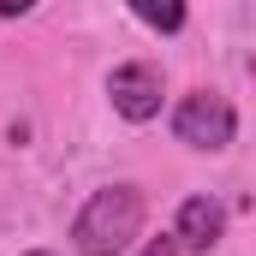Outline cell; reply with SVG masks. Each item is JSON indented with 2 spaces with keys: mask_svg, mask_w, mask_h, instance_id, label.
<instances>
[{
  "mask_svg": "<svg viewBox=\"0 0 256 256\" xmlns=\"http://www.w3.org/2000/svg\"><path fill=\"white\" fill-rule=\"evenodd\" d=\"M108 96H114V114H120V120L149 126V120L161 114V72L149 60H131V66H120V72L108 78Z\"/></svg>",
  "mask_w": 256,
  "mask_h": 256,
  "instance_id": "obj_3",
  "label": "cell"
},
{
  "mask_svg": "<svg viewBox=\"0 0 256 256\" xmlns=\"http://www.w3.org/2000/svg\"><path fill=\"white\" fill-rule=\"evenodd\" d=\"M220 232H226V208L214 202V196H191L185 208H179V226H173V238H179V250H214L220 244Z\"/></svg>",
  "mask_w": 256,
  "mask_h": 256,
  "instance_id": "obj_4",
  "label": "cell"
},
{
  "mask_svg": "<svg viewBox=\"0 0 256 256\" xmlns=\"http://www.w3.org/2000/svg\"><path fill=\"white\" fill-rule=\"evenodd\" d=\"M30 6H36V0H0V18H24Z\"/></svg>",
  "mask_w": 256,
  "mask_h": 256,
  "instance_id": "obj_7",
  "label": "cell"
},
{
  "mask_svg": "<svg viewBox=\"0 0 256 256\" xmlns=\"http://www.w3.org/2000/svg\"><path fill=\"white\" fill-rule=\"evenodd\" d=\"M143 232V191L137 185H102L78 208L72 220V244L84 256H126Z\"/></svg>",
  "mask_w": 256,
  "mask_h": 256,
  "instance_id": "obj_1",
  "label": "cell"
},
{
  "mask_svg": "<svg viewBox=\"0 0 256 256\" xmlns=\"http://www.w3.org/2000/svg\"><path fill=\"white\" fill-rule=\"evenodd\" d=\"M36 256H42V250H36Z\"/></svg>",
  "mask_w": 256,
  "mask_h": 256,
  "instance_id": "obj_8",
  "label": "cell"
},
{
  "mask_svg": "<svg viewBox=\"0 0 256 256\" xmlns=\"http://www.w3.org/2000/svg\"><path fill=\"white\" fill-rule=\"evenodd\" d=\"M173 137H179L185 149L220 155V149H232V137H238V114H232V102H226V96L196 90V96L179 102V114H173Z\"/></svg>",
  "mask_w": 256,
  "mask_h": 256,
  "instance_id": "obj_2",
  "label": "cell"
},
{
  "mask_svg": "<svg viewBox=\"0 0 256 256\" xmlns=\"http://www.w3.org/2000/svg\"><path fill=\"white\" fill-rule=\"evenodd\" d=\"M137 256H179V238H173V232H161V238H149Z\"/></svg>",
  "mask_w": 256,
  "mask_h": 256,
  "instance_id": "obj_6",
  "label": "cell"
},
{
  "mask_svg": "<svg viewBox=\"0 0 256 256\" xmlns=\"http://www.w3.org/2000/svg\"><path fill=\"white\" fill-rule=\"evenodd\" d=\"M131 12L149 30H161V36H179L185 30V0H131Z\"/></svg>",
  "mask_w": 256,
  "mask_h": 256,
  "instance_id": "obj_5",
  "label": "cell"
}]
</instances>
